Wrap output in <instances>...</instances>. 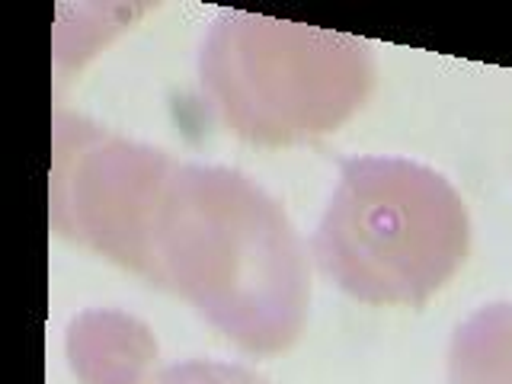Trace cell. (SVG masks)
I'll return each instance as SVG.
<instances>
[{"instance_id":"obj_6","label":"cell","mask_w":512,"mask_h":384,"mask_svg":"<svg viewBox=\"0 0 512 384\" xmlns=\"http://www.w3.org/2000/svg\"><path fill=\"white\" fill-rule=\"evenodd\" d=\"M448 384H512V304H487L448 343Z\"/></svg>"},{"instance_id":"obj_1","label":"cell","mask_w":512,"mask_h":384,"mask_svg":"<svg viewBox=\"0 0 512 384\" xmlns=\"http://www.w3.org/2000/svg\"><path fill=\"white\" fill-rule=\"evenodd\" d=\"M148 285L192 304L250 356L292 349L308 324L311 269L295 224L231 167H176L154 228Z\"/></svg>"},{"instance_id":"obj_3","label":"cell","mask_w":512,"mask_h":384,"mask_svg":"<svg viewBox=\"0 0 512 384\" xmlns=\"http://www.w3.org/2000/svg\"><path fill=\"white\" fill-rule=\"evenodd\" d=\"M372 45L260 13L221 10L199 52V87L231 135L292 148L343 128L372 100Z\"/></svg>"},{"instance_id":"obj_5","label":"cell","mask_w":512,"mask_h":384,"mask_svg":"<svg viewBox=\"0 0 512 384\" xmlns=\"http://www.w3.org/2000/svg\"><path fill=\"white\" fill-rule=\"evenodd\" d=\"M64 352L80 384H151L157 365L154 333L122 311L77 314Z\"/></svg>"},{"instance_id":"obj_4","label":"cell","mask_w":512,"mask_h":384,"mask_svg":"<svg viewBox=\"0 0 512 384\" xmlns=\"http://www.w3.org/2000/svg\"><path fill=\"white\" fill-rule=\"evenodd\" d=\"M176 167L167 151L55 109L52 231L148 282L154 228Z\"/></svg>"},{"instance_id":"obj_8","label":"cell","mask_w":512,"mask_h":384,"mask_svg":"<svg viewBox=\"0 0 512 384\" xmlns=\"http://www.w3.org/2000/svg\"><path fill=\"white\" fill-rule=\"evenodd\" d=\"M151 384H269L263 375L250 372L244 365L212 362V359H189L157 372Z\"/></svg>"},{"instance_id":"obj_7","label":"cell","mask_w":512,"mask_h":384,"mask_svg":"<svg viewBox=\"0 0 512 384\" xmlns=\"http://www.w3.org/2000/svg\"><path fill=\"white\" fill-rule=\"evenodd\" d=\"M135 13H144V10H132V7H100L96 20L84 32H80V36H74L68 42H55L58 80H68V74L74 68H80V64H84L87 58L96 55L93 48H100V42L106 45L119 29H125V23H132Z\"/></svg>"},{"instance_id":"obj_2","label":"cell","mask_w":512,"mask_h":384,"mask_svg":"<svg viewBox=\"0 0 512 384\" xmlns=\"http://www.w3.org/2000/svg\"><path fill=\"white\" fill-rule=\"evenodd\" d=\"M468 253L461 192L407 157L346 160L314 234L324 276L375 308H420L458 276Z\"/></svg>"}]
</instances>
